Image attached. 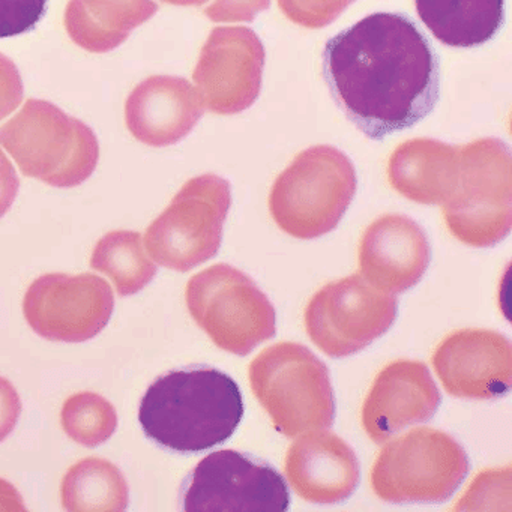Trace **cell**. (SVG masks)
I'll use <instances>...</instances> for the list:
<instances>
[{"label": "cell", "instance_id": "cell-1", "mask_svg": "<svg viewBox=\"0 0 512 512\" xmlns=\"http://www.w3.org/2000/svg\"><path fill=\"white\" fill-rule=\"evenodd\" d=\"M322 70L337 106L371 140L415 127L439 100L436 50L404 14H371L332 37Z\"/></svg>", "mask_w": 512, "mask_h": 512}, {"label": "cell", "instance_id": "cell-2", "mask_svg": "<svg viewBox=\"0 0 512 512\" xmlns=\"http://www.w3.org/2000/svg\"><path fill=\"white\" fill-rule=\"evenodd\" d=\"M244 416L238 383L208 365L173 370L158 377L139 409L149 439L182 454L206 451L233 436Z\"/></svg>", "mask_w": 512, "mask_h": 512}, {"label": "cell", "instance_id": "cell-3", "mask_svg": "<svg viewBox=\"0 0 512 512\" xmlns=\"http://www.w3.org/2000/svg\"><path fill=\"white\" fill-rule=\"evenodd\" d=\"M0 146L23 175L56 188L91 178L100 158L94 131L49 101H26L19 115L0 127Z\"/></svg>", "mask_w": 512, "mask_h": 512}, {"label": "cell", "instance_id": "cell-4", "mask_svg": "<svg viewBox=\"0 0 512 512\" xmlns=\"http://www.w3.org/2000/svg\"><path fill=\"white\" fill-rule=\"evenodd\" d=\"M443 205L449 232L469 247L502 242L512 227L511 151L499 139L460 146L457 173Z\"/></svg>", "mask_w": 512, "mask_h": 512}, {"label": "cell", "instance_id": "cell-5", "mask_svg": "<svg viewBox=\"0 0 512 512\" xmlns=\"http://www.w3.org/2000/svg\"><path fill=\"white\" fill-rule=\"evenodd\" d=\"M352 161L334 146L302 151L278 176L269 194L277 226L296 239H316L332 232L356 193Z\"/></svg>", "mask_w": 512, "mask_h": 512}, {"label": "cell", "instance_id": "cell-6", "mask_svg": "<svg viewBox=\"0 0 512 512\" xmlns=\"http://www.w3.org/2000/svg\"><path fill=\"white\" fill-rule=\"evenodd\" d=\"M257 401L275 428L287 437L326 430L335 419V397L328 367L302 344L266 347L250 364Z\"/></svg>", "mask_w": 512, "mask_h": 512}, {"label": "cell", "instance_id": "cell-7", "mask_svg": "<svg viewBox=\"0 0 512 512\" xmlns=\"http://www.w3.org/2000/svg\"><path fill=\"white\" fill-rule=\"evenodd\" d=\"M469 469L466 451L454 437L419 427L380 451L371 488L383 502L440 503L457 491Z\"/></svg>", "mask_w": 512, "mask_h": 512}, {"label": "cell", "instance_id": "cell-8", "mask_svg": "<svg viewBox=\"0 0 512 512\" xmlns=\"http://www.w3.org/2000/svg\"><path fill=\"white\" fill-rule=\"evenodd\" d=\"M185 299L197 325L215 346L233 355L247 356L277 332L268 296L233 266L220 263L194 275Z\"/></svg>", "mask_w": 512, "mask_h": 512}, {"label": "cell", "instance_id": "cell-9", "mask_svg": "<svg viewBox=\"0 0 512 512\" xmlns=\"http://www.w3.org/2000/svg\"><path fill=\"white\" fill-rule=\"evenodd\" d=\"M230 206L227 179L211 173L190 179L146 230V250L164 268L191 271L220 250Z\"/></svg>", "mask_w": 512, "mask_h": 512}, {"label": "cell", "instance_id": "cell-10", "mask_svg": "<svg viewBox=\"0 0 512 512\" xmlns=\"http://www.w3.org/2000/svg\"><path fill=\"white\" fill-rule=\"evenodd\" d=\"M392 293L371 286L361 274L326 284L305 310L311 341L331 358H344L370 346L397 319Z\"/></svg>", "mask_w": 512, "mask_h": 512}, {"label": "cell", "instance_id": "cell-11", "mask_svg": "<svg viewBox=\"0 0 512 512\" xmlns=\"http://www.w3.org/2000/svg\"><path fill=\"white\" fill-rule=\"evenodd\" d=\"M182 503L188 512H283L290 494L283 475L268 461L221 449L194 467Z\"/></svg>", "mask_w": 512, "mask_h": 512}, {"label": "cell", "instance_id": "cell-12", "mask_svg": "<svg viewBox=\"0 0 512 512\" xmlns=\"http://www.w3.org/2000/svg\"><path fill=\"white\" fill-rule=\"evenodd\" d=\"M112 287L94 274H46L29 286L23 313L40 337L83 343L97 337L112 317Z\"/></svg>", "mask_w": 512, "mask_h": 512}, {"label": "cell", "instance_id": "cell-13", "mask_svg": "<svg viewBox=\"0 0 512 512\" xmlns=\"http://www.w3.org/2000/svg\"><path fill=\"white\" fill-rule=\"evenodd\" d=\"M263 65L265 52L253 32L217 29L193 74L203 107L217 115L250 109L262 89Z\"/></svg>", "mask_w": 512, "mask_h": 512}, {"label": "cell", "instance_id": "cell-14", "mask_svg": "<svg viewBox=\"0 0 512 512\" xmlns=\"http://www.w3.org/2000/svg\"><path fill=\"white\" fill-rule=\"evenodd\" d=\"M433 367L452 397H505L512 386V344L491 329H460L439 344Z\"/></svg>", "mask_w": 512, "mask_h": 512}, {"label": "cell", "instance_id": "cell-15", "mask_svg": "<svg viewBox=\"0 0 512 512\" xmlns=\"http://www.w3.org/2000/svg\"><path fill=\"white\" fill-rule=\"evenodd\" d=\"M440 401L427 365L398 359L374 379L362 406V427L373 442L383 443L403 428L433 418Z\"/></svg>", "mask_w": 512, "mask_h": 512}, {"label": "cell", "instance_id": "cell-16", "mask_svg": "<svg viewBox=\"0 0 512 512\" xmlns=\"http://www.w3.org/2000/svg\"><path fill=\"white\" fill-rule=\"evenodd\" d=\"M431 260L427 235L412 218L388 214L365 230L359 244L364 280L386 293H403L421 281Z\"/></svg>", "mask_w": 512, "mask_h": 512}, {"label": "cell", "instance_id": "cell-17", "mask_svg": "<svg viewBox=\"0 0 512 512\" xmlns=\"http://www.w3.org/2000/svg\"><path fill=\"white\" fill-rule=\"evenodd\" d=\"M199 92L188 80L152 76L143 80L125 104V122L139 142L152 148L175 145L203 116Z\"/></svg>", "mask_w": 512, "mask_h": 512}, {"label": "cell", "instance_id": "cell-18", "mask_svg": "<svg viewBox=\"0 0 512 512\" xmlns=\"http://www.w3.org/2000/svg\"><path fill=\"white\" fill-rule=\"evenodd\" d=\"M284 467L293 491L317 505H337L349 499L361 476L355 451L337 434L320 430L290 446Z\"/></svg>", "mask_w": 512, "mask_h": 512}, {"label": "cell", "instance_id": "cell-19", "mask_svg": "<svg viewBox=\"0 0 512 512\" xmlns=\"http://www.w3.org/2000/svg\"><path fill=\"white\" fill-rule=\"evenodd\" d=\"M458 154L460 146L439 140H407L389 158V184L412 202L442 205L454 185Z\"/></svg>", "mask_w": 512, "mask_h": 512}, {"label": "cell", "instance_id": "cell-20", "mask_svg": "<svg viewBox=\"0 0 512 512\" xmlns=\"http://www.w3.org/2000/svg\"><path fill=\"white\" fill-rule=\"evenodd\" d=\"M157 11L154 0H70L65 28L86 52L107 53L124 44Z\"/></svg>", "mask_w": 512, "mask_h": 512}, {"label": "cell", "instance_id": "cell-21", "mask_svg": "<svg viewBox=\"0 0 512 512\" xmlns=\"http://www.w3.org/2000/svg\"><path fill=\"white\" fill-rule=\"evenodd\" d=\"M415 7L433 37L457 49L482 46L505 25V0H415Z\"/></svg>", "mask_w": 512, "mask_h": 512}, {"label": "cell", "instance_id": "cell-22", "mask_svg": "<svg viewBox=\"0 0 512 512\" xmlns=\"http://www.w3.org/2000/svg\"><path fill=\"white\" fill-rule=\"evenodd\" d=\"M62 505L73 512H121L130 490L121 470L101 458H85L74 464L62 481Z\"/></svg>", "mask_w": 512, "mask_h": 512}, {"label": "cell", "instance_id": "cell-23", "mask_svg": "<svg viewBox=\"0 0 512 512\" xmlns=\"http://www.w3.org/2000/svg\"><path fill=\"white\" fill-rule=\"evenodd\" d=\"M91 268L112 278L116 292L131 296L145 289L157 274V265L149 259L139 232L116 230L95 245Z\"/></svg>", "mask_w": 512, "mask_h": 512}, {"label": "cell", "instance_id": "cell-24", "mask_svg": "<svg viewBox=\"0 0 512 512\" xmlns=\"http://www.w3.org/2000/svg\"><path fill=\"white\" fill-rule=\"evenodd\" d=\"M62 428L79 445L95 448L113 436L118 427L115 407L95 392L71 395L61 412Z\"/></svg>", "mask_w": 512, "mask_h": 512}, {"label": "cell", "instance_id": "cell-25", "mask_svg": "<svg viewBox=\"0 0 512 512\" xmlns=\"http://www.w3.org/2000/svg\"><path fill=\"white\" fill-rule=\"evenodd\" d=\"M49 0H0V40L34 31L47 13Z\"/></svg>", "mask_w": 512, "mask_h": 512}, {"label": "cell", "instance_id": "cell-26", "mask_svg": "<svg viewBox=\"0 0 512 512\" xmlns=\"http://www.w3.org/2000/svg\"><path fill=\"white\" fill-rule=\"evenodd\" d=\"M352 0H280L281 8L293 22L305 26L326 25Z\"/></svg>", "mask_w": 512, "mask_h": 512}, {"label": "cell", "instance_id": "cell-27", "mask_svg": "<svg viewBox=\"0 0 512 512\" xmlns=\"http://www.w3.org/2000/svg\"><path fill=\"white\" fill-rule=\"evenodd\" d=\"M23 100V80L19 68L0 53V121L10 116Z\"/></svg>", "mask_w": 512, "mask_h": 512}, {"label": "cell", "instance_id": "cell-28", "mask_svg": "<svg viewBox=\"0 0 512 512\" xmlns=\"http://www.w3.org/2000/svg\"><path fill=\"white\" fill-rule=\"evenodd\" d=\"M22 415V400L11 382L0 377V443L4 442Z\"/></svg>", "mask_w": 512, "mask_h": 512}, {"label": "cell", "instance_id": "cell-29", "mask_svg": "<svg viewBox=\"0 0 512 512\" xmlns=\"http://www.w3.org/2000/svg\"><path fill=\"white\" fill-rule=\"evenodd\" d=\"M268 7V0H217L206 13L215 22L251 20L259 10Z\"/></svg>", "mask_w": 512, "mask_h": 512}, {"label": "cell", "instance_id": "cell-30", "mask_svg": "<svg viewBox=\"0 0 512 512\" xmlns=\"http://www.w3.org/2000/svg\"><path fill=\"white\" fill-rule=\"evenodd\" d=\"M19 188L20 179L16 169L8 160L7 155L0 151V218L10 211L17 194H19Z\"/></svg>", "mask_w": 512, "mask_h": 512}, {"label": "cell", "instance_id": "cell-31", "mask_svg": "<svg viewBox=\"0 0 512 512\" xmlns=\"http://www.w3.org/2000/svg\"><path fill=\"white\" fill-rule=\"evenodd\" d=\"M0 511L25 512L22 494L10 482L0 479Z\"/></svg>", "mask_w": 512, "mask_h": 512}, {"label": "cell", "instance_id": "cell-32", "mask_svg": "<svg viewBox=\"0 0 512 512\" xmlns=\"http://www.w3.org/2000/svg\"><path fill=\"white\" fill-rule=\"evenodd\" d=\"M163 2L173 5H199L205 2V0H163Z\"/></svg>", "mask_w": 512, "mask_h": 512}]
</instances>
